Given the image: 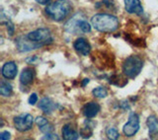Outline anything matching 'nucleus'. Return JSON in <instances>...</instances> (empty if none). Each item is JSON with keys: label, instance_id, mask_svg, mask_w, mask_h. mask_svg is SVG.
<instances>
[{"label": "nucleus", "instance_id": "nucleus-1", "mask_svg": "<svg viewBox=\"0 0 158 140\" xmlns=\"http://www.w3.org/2000/svg\"><path fill=\"white\" fill-rule=\"evenodd\" d=\"M91 24L94 29L102 33H112L118 28V18L105 13L94 15L91 19Z\"/></svg>", "mask_w": 158, "mask_h": 140}, {"label": "nucleus", "instance_id": "nucleus-2", "mask_svg": "<svg viewBox=\"0 0 158 140\" xmlns=\"http://www.w3.org/2000/svg\"><path fill=\"white\" fill-rule=\"evenodd\" d=\"M71 4L68 0H56L49 3L46 8L48 16L56 22H60L66 18L71 11Z\"/></svg>", "mask_w": 158, "mask_h": 140}, {"label": "nucleus", "instance_id": "nucleus-3", "mask_svg": "<svg viewBox=\"0 0 158 140\" xmlns=\"http://www.w3.org/2000/svg\"><path fill=\"white\" fill-rule=\"evenodd\" d=\"M143 66L142 59L137 56H128L123 64V72L128 78H135L140 73Z\"/></svg>", "mask_w": 158, "mask_h": 140}, {"label": "nucleus", "instance_id": "nucleus-4", "mask_svg": "<svg viewBox=\"0 0 158 140\" xmlns=\"http://www.w3.org/2000/svg\"><path fill=\"white\" fill-rule=\"evenodd\" d=\"M29 39L32 42H35L37 43H41L43 46L48 43H51L52 42V38L51 35V31L48 29H38L36 31L30 32L28 35H26Z\"/></svg>", "mask_w": 158, "mask_h": 140}, {"label": "nucleus", "instance_id": "nucleus-5", "mask_svg": "<svg viewBox=\"0 0 158 140\" xmlns=\"http://www.w3.org/2000/svg\"><path fill=\"white\" fill-rule=\"evenodd\" d=\"M34 118L30 113H22L14 118V124L17 130L20 132H25L30 130L33 127Z\"/></svg>", "mask_w": 158, "mask_h": 140}, {"label": "nucleus", "instance_id": "nucleus-6", "mask_svg": "<svg viewBox=\"0 0 158 140\" xmlns=\"http://www.w3.org/2000/svg\"><path fill=\"white\" fill-rule=\"evenodd\" d=\"M138 129H139V117L135 113H131L128 117V121L123 128V134L127 137H131L135 135Z\"/></svg>", "mask_w": 158, "mask_h": 140}, {"label": "nucleus", "instance_id": "nucleus-7", "mask_svg": "<svg viewBox=\"0 0 158 140\" xmlns=\"http://www.w3.org/2000/svg\"><path fill=\"white\" fill-rule=\"evenodd\" d=\"M15 43H16V46L19 51L21 52H27V51H31L33 49H37L43 47V44L41 43H37L35 42H32L31 39H29L27 36H21L15 39Z\"/></svg>", "mask_w": 158, "mask_h": 140}, {"label": "nucleus", "instance_id": "nucleus-8", "mask_svg": "<svg viewBox=\"0 0 158 140\" xmlns=\"http://www.w3.org/2000/svg\"><path fill=\"white\" fill-rule=\"evenodd\" d=\"M73 47L79 54H81L83 56H87L91 51L90 44H89V43L85 39H82V38H79L74 42Z\"/></svg>", "mask_w": 158, "mask_h": 140}, {"label": "nucleus", "instance_id": "nucleus-9", "mask_svg": "<svg viewBox=\"0 0 158 140\" xmlns=\"http://www.w3.org/2000/svg\"><path fill=\"white\" fill-rule=\"evenodd\" d=\"M125 8L127 12L131 14L140 15L143 12V8L139 0H125Z\"/></svg>", "mask_w": 158, "mask_h": 140}, {"label": "nucleus", "instance_id": "nucleus-10", "mask_svg": "<svg viewBox=\"0 0 158 140\" xmlns=\"http://www.w3.org/2000/svg\"><path fill=\"white\" fill-rule=\"evenodd\" d=\"M18 72L16 63L13 61L6 62L2 67V75L6 79H14Z\"/></svg>", "mask_w": 158, "mask_h": 140}, {"label": "nucleus", "instance_id": "nucleus-11", "mask_svg": "<svg viewBox=\"0 0 158 140\" xmlns=\"http://www.w3.org/2000/svg\"><path fill=\"white\" fill-rule=\"evenodd\" d=\"M99 112H100V106H99V105L95 102L88 103L83 108L84 116L88 118H92L94 117H96Z\"/></svg>", "mask_w": 158, "mask_h": 140}, {"label": "nucleus", "instance_id": "nucleus-12", "mask_svg": "<svg viewBox=\"0 0 158 140\" xmlns=\"http://www.w3.org/2000/svg\"><path fill=\"white\" fill-rule=\"evenodd\" d=\"M39 108L41 109L44 113L51 114L54 111V109L56 108V106L49 98H44L40 101Z\"/></svg>", "mask_w": 158, "mask_h": 140}, {"label": "nucleus", "instance_id": "nucleus-13", "mask_svg": "<svg viewBox=\"0 0 158 140\" xmlns=\"http://www.w3.org/2000/svg\"><path fill=\"white\" fill-rule=\"evenodd\" d=\"M61 131L62 137L65 140H76L79 137V133L71 126V124H65Z\"/></svg>", "mask_w": 158, "mask_h": 140}, {"label": "nucleus", "instance_id": "nucleus-14", "mask_svg": "<svg viewBox=\"0 0 158 140\" xmlns=\"http://www.w3.org/2000/svg\"><path fill=\"white\" fill-rule=\"evenodd\" d=\"M34 76H35V72L32 68L30 67L24 68L23 71L21 72V75H20V82L23 85H30L33 82Z\"/></svg>", "mask_w": 158, "mask_h": 140}, {"label": "nucleus", "instance_id": "nucleus-15", "mask_svg": "<svg viewBox=\"0 0 158 140\" xmlns=\"http://www.w3.org/2000/svg\"><path fill=\"white\" fill-rule=\"evenodd\" d=\"M147 126L149 128V136L155 138L158 136V121L154 116H150L147 118Z\"/></svg>", "mask_w": 158, "mask_h": 140}, {"label": "nucleus", "instance_id": "nucleus-16", "mask_svg": "<svg viewBox=\"0 0 158 140\" xmlns=\"http://www.w3.org/2000/svg\"><path fill=\"white\" fill-rule=\"evenodd\" d=\"M0 94L4 97H9L12 94V86L11 84L2 80L0 83Z\"/></svg>", "mask_w": 158, "mask_h": 140}, {"label": "nucleus", "instance_id": "nucleus-17", "mask_svg": "<svg viewBox=\"0 0 158 140\" xmlns=\"http://www.w3.org/2000/svg\"><path fill=\"white\" fill-rule=\"evenodd\" d=\"M79 30H80L81 34H87V33H90L91 31L90 24H89L84 18L80 19V22H79Z\"/></svg>", "mask_w": 158, "mask_h": 140}, {"label": "nucleus", "instance_id": "nucleus-18", "mask_svg": "<svg viewBox=\"0 0 158 140\" xmlns=\"http://www.w3.org/2000/svg\"><path fill=\"white\" fill-rule=\"evenodd\" d=\"M92 93L96 98H106L108 96V91L104 87H97L93 90Z\"/></svg>", "mask_w": 158, "mask_h": 140}, {"label": "nucleus", "instance_id": "nucleus-19", "mask_svg": "<svg viewBox=\"0 0 158 140\" xmlns=\"http://www.w3.org/2000/svg\"><path fill=\"white\" fill-rule=\"evenodd\" d=\"M106 135L109 139L112 140H116L120 137V133L117 130V128L115 127H109L106 130Z\"/></svg>", "mask_w": 158, "mask_h": 140}, {"label": "nucleus", "instance_id": "nucleus-20", "mask_svg": "<svg viewBox=\"0 0 158 140\" xmlns=\"http://www.w3.org/2000/svg\"><path fill=\"white\" fill-rule=\"evenodd\" d=\"M80 135L83 137V138H89L91 135H92V129L91 127H89V126H85V127H83L81 128V130H80Z\"/></svg>", "mask_w": 158, "mask_h": 140}, {"label": "nucleus", "instance_id": "nucleus-21", "mask_svg": "<svg viewBox=\"0 0 158 140\" xmlns=\"http://www.w3.org/2000/svg\"><path fill=\"white\" fill-rule=\"evenodd\" d=\"M36 123L39 126V128H42L44 126H47V124L48 123V119H46L44 117H38L36 118Z\"/></svg>", "mask_w": 158, "mask_h": 140}, {"label": "nucleus", "instance_id": "nucleus-22", "mask_svg": "<svg viewBox=\"0 0 158 140\" xmlns=\"http://www.w3.org/2000/svg\"><path fill=\"white\" fill-rule=\"evenodd\" d=\"M37 102H38V96H37V94L34 93L29 98V104L30 105H35Z\"/></svg>", "mask_w": 158, "mask_h": 140}, {"label": "nucleus", "instance_id": "nucleus-23", "mask_svg": "<svg viewBox=\"0 0 158 140\" xmlns=\"http://www.w3.org/2000/svg\"><path fill=\"white\" fill-rule=\"evenodd\" d=\"M6 25H7V29H8V33L10 36H12L13 33H14V26H13V24L11 22H9L8 20H7V22H6Z\"/></svg>", "mask_w": 158, "mask_h": 140}, {"label": "nucleus", "instance_id": "nucleus-24", "mask_svg": "<svg viewBox=\"0 0 158 140\" xmlns=\"http://www.w3.org/2000/svg\"><path fill=\"white\" fill-rule=\"evenodd\" d=\"M0 139L1 140H7L10 139V133L8 131H3L0 133Z\"/></svg>", "mask_w": 158, "mask_h": 140}, {"label": "nucleus", "instance_id": "nucleus-25", "mask_svg": "<svg viewBox=\"0 0 158 140\" xmlns=\"http://www.w3.org/2000/svg\"><path fill=\"white\" fill-rule=\"evenodd\" d=\"M43 139H59V137L54 133H48L46 136H44Z\"/></svg>", "mask_w": 158, "mask_h": 140}, {"label": "nucleus", "instance_id": "nucleus-26", "mask_svg": "<svg viewBox=\"0 0 158 140\" xmlns=\"http://www.w3.org/2000/svg\"><path fill=\"white\" fill-rule=\"evenodd\" d=\"M36 1L39 3V4H42V5H44V4H47L51 0H36Z\"/></svg>", "mask_w": 158, "mask_h": 140}, {"label": "nucleus", "instance_id": "nucleus-27", "mask_svg": "<svg viewBox=\"0 0 158 140\" xmlns=\"http://www.w3.org/2000/svg\"><path fill=\"white\" fill-rule=\"evenodd\" d=\"M89 83V79H84V81H83V84H82V86L84 87L85 86L86 84H88Z\"/></svg>", "mask_w": 158, "mask_h": 140}]
</instances>
